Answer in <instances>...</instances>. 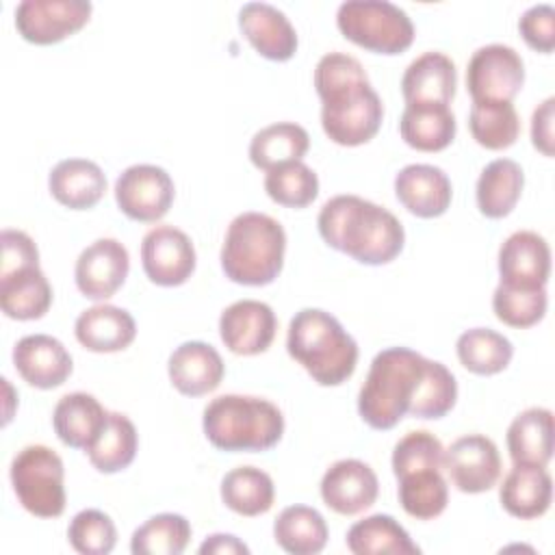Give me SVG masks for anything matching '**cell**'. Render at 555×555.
<instances>
[{"label":"cell","instance_id":"45","mask_svg":"<svg viewBox=\"0 0 555 555\" xmlns=\"http://www.w3.org/2000/svg\"><path fill=\"white\" fill-rule=\"evenodd\" d=\"M518 30L529 48L551 54L555 48V9L551 4L529 7L518 20Z\"/></svg>","mask_w":555,"mask_h":555},{"label":"cell","instance_id":"41","mask_svg":"<svg viewBox=\"0 0 555 555\" xmlns=\"http://www.w3.org/2000/svg\"><path fill=\"white\" fill-rule=\"evenodd\" d=\"M455 401H457L455 375L442 362L427 360L410 414L416 418H442L453 410Z\"/></svg>","mask_w":555,"mask_h":555},{"label":"cell","instance_id":"42","mask_svg":"<svg viewBox=\"0 0 555 555\" xmlns=\"http://www.w3.org/2000/svg\"><path fill=\"white\" fill-rule=\"evenodd\" d=\"M546 288H516L499 284L492 295L496 319L509 327H531L546 314Z\"/></svg>","mask_w":555,"mask_h":555},{"label":"cell","instance_id":"37","mask_svg":"<svg viewBox=\"0 0 555 555\" xmlns=\"http://www.w3.org/2000/svg\"><path fill=\"white\" fill-rule=\"evenodd\" d=\"M455 351L460 364L475 375H496L507 369L514 356L512 343L490 327H473L460 334Z\"/></svg>","mask_w":555,"mask_h":555},{"label":"cell","instance_id":"25","mask_svg":"<svg viewBox=\"0 0 555 555\" xmlns=\"http://www.w3.org/2000/svg\"><path fill=\"white\" fill-rule=\"evenodd\" d=\"M499 499L503 509L520 520L546 514L553 499V479L546 466L514 464L499 488Z\"/></svg>","mask_w":555,"mask_h":555},{"label":"cell","instance_id":"21","mask_svg":"<svg viewBox=\"0 0 555 555\" xmlns=\"http://www.w3.org/2000/svg\"><path fill=\"white\" fill-rule=\"evenodd\" d=\"M167 373L180 395L202 397L217 390L223 379L225 364L212 345L186 340L169 356Z\"/></svg>","mask_w":555,"mask_h":555},{"label":"cell","instance_id":"28","mask_svg":"<svg viewBox=\"0 0 555 555\" xmlns=\"http://www.w3.org/2000/svg\"><path fill=\"white\" fill-rule=\"evenodd\" d=\"M0 306L9 319H41L52 306V286L39 267L0 275Z\"/></svg>","mask_w":555,"mask_h":555},{"label":"cell","instance_id":"4","mask_svg":"<svg viewBox=\"0 0 555 555\" xmlns=\"http://www.w3.org/2000/svg\"><path fill=\"white\" fill-rule=\"evenodd\" d=\"M425 362V356L408 347H388L373 358L358 392V412L369 427L386 431L410 414Z\"/></svg>","mask_w":555,"mask_h":555},{"label":"cell","instance_id":"39","mask_svg":"<svg viewBox=\"0 0 555 555\" xmlns=\"http://www.w3.org/2000/svg\"><path fill=\"white\" fill-rule=\"evenodd\" d=\"M191 540V525L182 514L163 512L134 529L130 551L134 555H180Z\"/></svg>","mask_w":555,"mask_h":555},{"label":"cell","instance_id":"10","mask_svg":"<svg viewBox=\"0 0 555 555\" xmlns=\"http://www.w3.org/2000/svg\"><path fill=\"white\" fill-rule=\"evenodd\" d=\"M176 186L171 176L158 165H130L115 180V202L119 210L139 223H156L173 204Z\"/></svg>","mask_w":555,"mask_h":555},{"label":"cell","instance_id":"31","mask_svg":"<svg viewBox=\"0 0 555 555\" xmlns=\"http://www.w3.org/2000/svg\"><path fill=\"white\" fill-rule=\"evenodd\" d=\"M310 147L306 128L295 121H278L264 126L251 137L249 160L262 171H271L280 165L301 160Z\"/></svg>","mask_w":555,"mask_h":555},{"label":"cell","instance_id":"35","mask_svg":"<svg viewBox=\"0 0 555 555\" xmlns=\"http://www.w3.org/2000/svg\"><path fill=\"white\" fill-rule=\"evenodd\" d=\"M221 501L241 516L267 514L275 501L273 479L256 466H236L221 479Z\"/></svg>","mask_w":555,"mask_h":555},{"label":"cell","instance_id":"11","mask_svg":"<svg viewBox=\"0 0 555 555\" xmlns=\"http://www.w3.org/2000/svg\"><path fill=\"white\" fill-rule=\"evenodd\" d=\"M91 9L85 0H24L15 7V28L28 43H59L89 22Z\"/></svg>","mask_w":555,"mask_h":555},{"label":"cell","instance_id":"20","mask_svg":"<svg viewBox=\"0 0 555 555\" xmlns=\"http://www.w3.org/2000/svg\"><path fill=\"white\" fill-rule=\"evenodd\" d=\"M395 195L408 212L421 219H434L451 206L453 186L440 167L414 163L395 176Z\"/></svg>","mask_w":555,"mask_h":555},{"label":"cell","instance_id":"38","mask_svg":"<svg viewBox=\"0 0 555 555\" xmlns=\"http://www.w3.org/2000/svg\"><path fill=\"white\" fill-rule=\"evenodd\" d=\"M468 128L481 147L505 150L520 134V117L512 102H473Z\"/></svg>","mask_w":555,"mask_h":555},{"label":"cell","instance_id":"47","mask_svg":"<svg viewBox=\"0 0 555 555\" xmlns=\"http://www.w3.org/2000/svg\"><path fill=\"white\" fill-rule=\"evenodd\" d=\"M553 119H555V98H546L531 115V143L544 156H553Z\"/></svg>","mask_w":555,"mask_h":555},{"label":"cell","instance_id":"12","mask_svg":"<svg viewBox=\"0 0 555 555\" xmlns=\"http://www.w3.org/2000/svg\"><path fill=\"white\" fill-rule=\"evenodd\" d=\"M442 468L460 492L479 494L496 486L501 477V455L488 436L468 434L444 449Z\"/></svg>","mask_w":555,"mask_h":555},{"label":"cell","instance_id":"44","mask_svg":"<svg viewBox=\"0 0 555 555\" xmlns=\"http://www.w3.org/2000/svg\"><path fill=\"white\" fill-rule=\"evenodd\" d=\"M444 447L442 442L421 429L405 434L392 449V473L395 477H401L405 473L418 470V468H442Z\"/></svg>","mask_w":555,"mask_h":555},{"label":"cell","instance_id":"2","mask_svg":"<svg viewBox=\"0 0 555 555\" xmlns=\"http://www.w3.org/2000/svg\"><path fill=\"white\" fill-rule=\"evenodd\" d=\"M317 225L332 249L371 267L392 262L405 243L401 221L388 208L358 195L327 199Z\"/></svg>","mask_w":555,"mask_h":555},{"label":"cell","instance_id":"23","mask_svg":"<svg viewBox=\"0 0 555 555\" xmlns=\"http://www.w3.org/2000/svg\"><path fill=\"white\" fill-rule=\"evenodd\" d=\"M457 87L455 63L442 52H423L403 72L401 93L405 104L436 102L451 104Z\"/></svg>","mask_w":555,"mask_h":555},{"label":"cell","instance_id":"9","mask_svg":"<svg viewBox=\"0 0 555 555\" xmlns=\"http://www.w3.org/2000/svg\"><path fill=\"white\" fill-rule=\"evenodd\" d=\"M525 82L520 54L503 43H488L473 52L466 67V89L473 102H512Z\"/></svg>","mask_w":555,"mask_h":555},{"label":"cell","instance_id":"8","mask_svg":"<svg viewBox=\"0 0 555 555\" xmlns=\"http://www.w3.org/2000/svg\"><path fill=\"white\" fill-rule=\"evenodd\" d=\"M11 486L20 505L39 518H59L65 509V466L46 444H28L11 462Z\"/></svg>","mask_w":555,"mask_h":555},{"label":"cell","instance_id":"15","mask_svg":"<svg viewBox=\"0 0 555 555\" xmlns=\"http://www.w3.org/2000/svg\"><path fill=\"white\" fill-rule=\"evenodd\" d=\"M278 332V319L269 304L258 299H238L219 317V336L236 356L264 353Z\"/></svg>","mask_w":555,"mask_h":555},{"label":"cell","instance_id":"7","mask_svg":"<svg viewBox=\"0 0 555 555\" xmlns=\"http://www.w3.org/2000/svg\"><path fill=\"white\" fill-rule=\"evenodd\" d=\"M336 26L351 43L388 56L405 52L414 41L410 15L388 0H347L336 11Z\"/></svg>","mask_w":555,"mask_h":555},{"label":"cell","instance_id":"29","mask_svg":"<svg viewBox=\"0 0 555 555\" xmlns=\"http://www.w3.org/2000/svg\"><path fill=\"white\" fill-rule=\"evenodd\" d=\"M525 173L522 167L512 158H496L488 163L475 186L477 208L488 219H503L507 217L522 193Z\"/></svg>","mask_w":555,"mask_h":555},{"label":"cell","instance_id":"40","mask_svg":"<svg viewBox=\"0 0 555 555\" xmlns=\"http://www.w3.org/2000/svg\"><path fill=\"white\" fill-rule=\"evenodd\" d=\"M267 195L286 208H306L319 195V176L301 160L280 165L264 176Z\"/></svg>","mask_w":555,"mask_h":555},{"label":"cell","instance_id":"48","mask_svg":"<svg viewBox=\"0 0 555 555\" xmlns=\"http://www.w3.org/2000/svg\"><path fill=\"white\" fill-rule=\"evenodd\" d=\"M202 555H247L249 546L232 533H212L199 544Z\"/></svg>","mask_w":555,"mask_h":555},{"label":"cell","instance_id":"22","mask_svg":"<svg viewBox=\"0 0 555 555\" xmlns=\"http://www.w3.org/2000/svg\"><path fill=\"white\" fill-rule=\"evenodd\" d=\"M74 334L76 340L93 353H115L132 345L137 323L128 310L113 304H98L78 314Z\"/></svg>","mask_w":555,"mask_h":555},{"label":"cell","instance_id":"6","mask_svg":"<svg viewBox=\"0 0 555 555\" xmlns=\"http://www.w3.org/2000/svg\"><path fill=\"white\" fill-rule=\"evenodd\" d=\"M208 442L219 451H269L284 434L282 410L251 395H221L204 408L202 418Z\"/></svg>","mask_w":555,"mask_h":555},{"label":"cell","instance_id":"19","mask_svg":"<svg viewBox=\"0 0 555 555\" xmlns=\"http://www.w3.org/2000/svg\"><path fill=\"white\" fill-rule=\"evenodd\" d=\"M238 26L254 50L269 61H288L297 52V30L273 4L247 2L238 11Z\"/></svg>","mask_w":555,"mask_h":555},{"label":"cell","instance_id":"3","mask_svg":"<svg viewBox=\"0 0 555 555\" xmlns=\"http://www.w3.org/2000/svg\"><path fill=\"white\" fill-rule=\"evenodd\" d=\"M288 356L321 386H340L358 364V343L340 321L319 308L295 312L286 334Z\"/></svg>","mask_w":555,"mask_h":555},{"label":"cell","instance_id":"17","mask_svg":"<svg viewBox=\"0 0 555 555\" xmlns=\"http://www.w3.org/2000/svg\"><path fill=\"white\" fill-rule=\"evenodd\" d=\"M379 494L375 470L362 460H338L321 479L323 503L343 516H356L369 509Z\"/></svg>","mask_w":555,"mask_h":555},{"label":"cell","instance_id":"16","mask_svg":"<svg viewBox=\"0 0 555 555\" xmlns=\"http://www.w3.org/2000/svg\"><path fill=\"white\" fill-rule=\"evenodd\" d=\"M499 275L505 286L546 288L551 275V249L544 236L531 230L509 234L499 249Z\"/></svg>","mask_w":555,"mask_h":555},{"label":"cell","instance_id":"26","mask_svg":"<svg viewBox=\"0 0 555 555\" xmlns=\"http://www.w3.org/2000/svg\"><path fill=\"white\" fill-rule=\"evenodd\" d=\"M108 412L89 392L61 397L52 412V427L59 440L72 449H89L100 436Z\"/></svg>","mask_w":555,"mask_h":555},{"label":"cell","instance_id":"43","mask_svg":"<svg viewBox=\"0 0 555 555\" xmlns=\"http://www.w3.org/2000/svg\"><path fill=\"white\" fill-rule=\"evenodd\" d=\"M67 540L76 553L106 555L115 548L117 529L108 514L100 509H82L69 520Z\"/></svg>","mask_w":555,"mask_h":555},{"label":"cell","instance_id":"34","mask_svg":"<svg viewBox=\"0 0 555 555\" xmlns=\"http://www.w3.org/2000/svg\"><path fill=\"white\" fill-rule=\"evenodd\" d=\"M139 436L134 423L121 412H108L95 442L85 451L95 470L104 475L128 468L137 455Z\"/></svg>","mask_w":555,"mask_h":555},{"label":"cell","instance_id":"18","mask_svg":"<svg viewBox=\"0 0 555 555\" xmlns=\"http://www.w3.org/2000/svg\"><path fill=\"white\" fill-rule=\"evenodd\" d=\"M13 366L28 386L41 390L65 384L74 371L65 345L48 334H28L20 338L13 347Z\"/></svg>","mask_w":555,"mask_h":555},{"label":"cell","instance_id":"30","mask_svg":"<svg viewBox=\"0 0 555 555\" xmlns=\"http://www.w3.org/2000/svg\"><path fill=\"white\" fill-rule=\"evenodd\" d=\"M507 451L514 464L546 466L553 457V412L529 408L507 427Z\"/></svg>","mask_w":555,"mask_h":555},{"label":"cell","instance_id":"5","mask_svg":"<svg viewBox=\"0 0 555 555\" xmlns=\"http://www.w3.org/2000/svg\"><path fill=\"white\" fill-rule=\"evenodd\" d=\"M286 251V232L282 223L264 212L236 215L221 245V269L228 280L243 286L271 284L282 267Z\"/></svg>","mask_w":555,"mask_h":555},{"label":"cell","instance_id":"14","mask_svg":"<svg viewBox=\"0 0 555 555\" xmlns=\"http://www.w3.org/2000/svg\"><path fill=\"white\" fill-rule=\"evenodd\" d=\"M128 271V249L117 238H98L80 251L74 267V280L87 299L104 301L124 286Z\"/></svg>","mask_w":555,"mask_h":555},{"label":"cell","instance_id":"32","mask_svg":"<svg viewBox=\"0 0 555 555\" xmlns=\"http://www.w3.org/2000/svg\"><path fill=\"white\" fill-rule=\"evenodd\" d=\"M273 538L291 555H314L327 544L325 518L308 505L284 507L273 522Z\"/></svg>","mask_w":555,"mask_h":555},{"label":"cell","instance_id":"13","mask_svg":"<svg viewBox=\"0 0 555 555\" xmlns=\"http://www.w3.org/2000/svg\"><path fill=\"white\" fill-rule=\"evenodd\" d=\"M195 247L186 232L173 225H156L141 241V264L150 282L180 286L195 271Z\"/></svg>","mask_w":555,"mask_h":555},{"label":"cell","instance_id":"36","mask_svg":"<svg viewBox=\"0 0 555 555\" xmlns=\"http://www.w3.org/2000/svg\"><path fill=\"white\" fill-rule=\"evenodd\" d=\"M399 479V503L403 512L416 520L438 518L449 503V486L442 468H418Z\"/></svg>","mask_w":555,"mask_h":555},{"label":"cell","instance_id":"27","mask_svg":"<svg viewBox=\"0 0 555 555\" xmlns=\"http://www.w3.org/2000/svg\"><path fill=\"white\" fill-rule=\"evenodd\" d=\"M455 115L449 104L436 102H412L405 104L399 132L401 139L418 152H440L455 139Z\"/></svg>","mask_w":555,"mask_h":555},{"label":"cell","instance_id":"46","mask_svg":"<svg viewBox=\"0 0 555 555\" xmlns=\"http://www.w3.org/2000/svg\"><path fill=\"white\" fill-rule=\"evenodd\" d=\"M0 247H2L0 275L13 273L26 267H39V249L26 232L11 230V228L2 230Z\"/></svg>","mask_w":555,"mask_h":555},{"label":"cell","instance_id":"24","mask_svg":"<svg viewBox=\"0 0 555 555\" xmlns=\"http://www.w3.org/2000/svg\"><path fill=\"white\" fill-rule=\"evenodd\" d=\"M48 189L59 204L72 210H87L104 197L106 176L93 160L65 158L52 167Z\"/></svg>","mask_w":555,"mask_h":555},{"label":"cell","instance_id":"33","mask_svg":"<svg viewBox=\"0 0 555 555\" xmlns=\"http://www.w3.org/2000/svg\"><path fill=\"white\" fill-rule=\"evenodd\" d=\"M347 548L356 555H418V544L388 514H373L353 522L347 531Z\"/></svg>","mask_w":555,"mask_h":555},{"label":"cell","instance_id":"1","mask_svg":"<svg viewBox=\"0 0 555 555\" xmlns=\"http://www.w3.org/2000/svg\"><path fill=\"white\" fill-rule=\"evenodd\" d=\"M314 89L321 98V126L330 141L356 147L379 132L384 104L356 56L323 54L314 67Z\"/></svg>","mask_w":555,"mask_h":555}]
</instances>
